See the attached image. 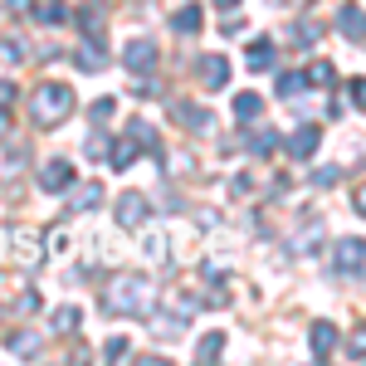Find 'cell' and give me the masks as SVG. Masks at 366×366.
<instances>
[{
	"instance_id": "obj_1",
	"label": "cell",
	"mask_w": 366,
	"mask_h": 366,
	"mask_svg": "<svg viewBox=\"0 0 366 366\" xmlns=\"http://www.w3.org/2000/svg\"><path fill=\"white\" fill-rule=\"evenodd\" d=\"M74 88L69 84H39L34 88V98H29V117L39 122V127H59V122H69L74 117Z\"/></svg>"
},
{
	"instance_id": "obj_2",
	"label": "cell",
	"mask_w": 366,
	"mask_h": 366,
	"mask_svg": "<svg viewBox=\"0 0 366 366\" xmlns=\"http://www.w3.org/2000/svg\"><path fill=\"white\" fill-rule=\"evenodd\" d=\"M157 303V288L147 279H137V274H122V279H113V288L103 293V308L108 312H147Z\"/></svg>"
},
{
	"instance_id": "obj_3",
	"label": "cell",
	"mask_w": 366,
	"mask_h": 366,
	"mask_svg": "<svg viewBox=\"0 0 366 366\" xmlns=\"http://www.w3.org/2000/svg\"><path fill=\"white\" fill-rule=\"evenodd\" d=\"M362 269H366V249H362V239L352 234V239L337 244V274L347 283H362Z\"/></svg>"
},
{
	"instance_id": "obj_4",
	"label": "cell",
	"mask_w": 366,
	"mask_h": 366,
	"mask_svg": "<svg viewBox=\"0 0 366 366\" xmlns=\"http://www.w3.org/2000/svg\"><path fill=\"white\" fill-rule=\"evenodd\" d=\"M69 186H74V167H69L64 157H54V162H44V167H39V191H49V196H54V191H69Z\"/></svg>"
},
{
	"instance_id": "obj_5",
	"label": "cell",
	"mask_w": 366,
	"mask_h": 366,
	"mask_svg": "<svg viewBox=\"0 0 366 366\" xmlns=\"http://www.w3.org/2000/svg\"><path fill=\"white\" fill-rule=\"evenodd\" d=\"M122 64H127L132 74H147V69H157V44H152V39H132V44L122 49Z\"/></svg>"
},
{
	"instance_id": "obj_6",
	"label": "cell",
	"mask_w": 366,
	"mask_h": 366,
	"mask_svg": "<svg viewBox=\"0 0 366 366\" xmlns=\"http://www.w3.org/2000/svg\"><path fill=\"white\" fill-rule=\"evenodd\" d=\"M196 74H200V84H205V88H225L229 84V59L225 54H205L196 64Z\"/></svg>"
},
{
	"instance_id": "obj_7",
	"label": "cell",
	"mask_w": 366,
	"mask_h": 366,
	"mask_svg": "<svg viewBox=\"0 0 366 366\" xmlns=\"http://www.w3.org/2000/svg\"><path fill=\"white\" fill-rule=\"evenodd\" d=\"M142 220H147V200H142L137 191L117 196V225H122V229H137Z\"/></svg>"
},
{
	"instance_id": "obj_8",
	"label": "cell",
	"mask_w": 366,
	"mask_h": 366,
	"mask_svg": "<svg viewBox=\"0 0 366 366\" xmlns=\"http://www.w3.org/2000/svg\"><path fill=\"white\" fill-rule=\"evenodd\" d=\"M317 142H322V132H317V127H298V132H293V137H288V157H293V162H308L312 152H317Z\"/></svg>"
},
{
	"instance_id": "obj_9",
	"label": "cell",
	"mask_w": 366,
	"mask_h": 366,
	"mask_svg": "<svg viewBox=\"0 0 366 366\" xmlns=\"http://www.w3.org/2000/svg\"><path fill=\"white\" fill-rule=\"evenodd\" d=\"M308 342H312V357H317V362H327V357L337 352V327H332V322H312Z\"/></svg>"
},
{
	"instance_id": "obj_10",
	"label": "cell",
	"mask_w": 366,
	"mask_h": 366,
	"mask_svg": "<svg viewBox=\"0 0 366 366\" xmlns=\"http://www.w3.org/2000/svg\"><path fill=\"white\" fill-rule=\"evenodd\" d=\"M337 29L352 39V44H362V34H366V25H362V5H342L337 10Z\"/></svg>"
},
{
	"instance_id": "obj_11",
	"label": "cell",
	"mask_w": 366,
	"mask_h": 366,
	"mask_svg": "<svg viewBox=\"0 0 366 366\" xmlns=\"http://www.w3.org/2000/svg\"><path fill=\"white\" fill-rule=\"evenodd\" d=\"M132 157H137V142H132V137H122V142H113V147H108L113 171H127V167H132Z\"/></svg>"
},
{
	"instance_id": "obj_12",
	"label": "cell",
	"mask_w": 366,
	"mask_h": 366,
	"mask_svg": "<svg viewBox=\"0 0 366 366\" xmlns=\"http://www.w3.org/2000/svg\"><path fill=\"white\" fill-rule=\"evenodd\" d=\"M259 113H264V98H259V93H239V98H234V117H239V122H254Z\"/></svg>"
},
{
	"instance_id": "obj_13",
	"label": "cell",
	"mask_w": 366,
	"mask_h": 366,
	"mask_svg": "<svg viewBox=\"0 0 366 366\" xmlns=\"http://www.w3.org/2000/svg\"><path fill=\"white\" fill-rule=\"evenodd\" d=\"M220 352H225V332H205L196 347V362H215Z\"/></svg>"
},
{
	"instance_id": "obj_14",
	"label": "cell",
	"mask_w": 366,
	"mask_h": 366,
	"mask_svg": "<svg viewBox=\"0 0 366 366\" xmlns=\"http://www.w3.org/2000/svg\"><path fill=\"white\" fill-rule=\"evenodd\" d=\"M274 54H279V49H274V39H254V44H249V69H269Z\"/></svg>"
},
{
	"instance_id": "obj_15",
	"label": "cell",
	"mask_w": 366,
	"mask_h": 366,
	"mask_svg": "<svg viewBox=\"0 0 366 366\" xmlns=\"http://www.w3.org/2000/svg\"><path fill=\"white\" fill-rule=\"evenodd\" d=\"M98 49H103V44H98V39H88L84 49H79V69H84V74H98V69H103V64H108V59L98 54Z\"/></svg>"
},
{
	"instance_id": "obj_16",
	"label": "cell",
	"mask_w": 366,
	"mask_h": 366,
	"mask_svg": "<svg viewBox=\"0 0 366 366\" xmlns=\"http://www.w3.org/2000/svg\"><path fill=\"white\" fill-rule=\"evenodd\" d=\"M200 25H205V20H200V10H196V5L176 10V34H200Z\"/></svg>"
},
{
	"instance_id": "obj_17",
	"label": "cell",
	"mask_w": 366,
	"mask_h": 366,
	"mask_svg": "<svg viewBox=\"0 0 366 366\" xmlns=\"http://www.w3.org/2000/svg\"><path fill=\"white\" fill-rule=\"evenodd\" d=\"M249 152H254V157H274V152H279V132H254Z\"/></svg>"
},
{
	"instance_id": "obj_18",
	"label": "cell",
	"mask_w": 366,
	"mask_h": 366,
	"mask_svg": "<svg viewBox=\"0 0 366 366\" xmlns=\"http://www.w3.org/2000/svg\"><path fill=\"white\" fill-rule=\"evenodd\" d=\"M98 200H103V186H98V181H88V186L74 191V205H79V210H93Z\"/></svg>"
},
{
	"instance_id": "obj_19",
	"label": "cell",
	"mask_w": 366,
	"mask_h": 366,
	"mask_svg": "<svg viewBox=\"0 0 366 366\" xmlns=\"http://www.w3.org/2000/svg\"><path fill=\"white\" fill-rule=\"evenodd\" d=\"M29 15H34L39 25H64V20H69V10H64V5H34Z\"/></svg>"
},
{
	"instance_id": "obj_20",
	"label": "cell",
	"mask_w": 366,
	"mask_h": 366,
	"mask_svg": "<svg viewBox=\"0 0 366 366\" xmlns=\"http://www.w3.org/2000/svg\"><path fill=\"white\" fill-rule=\"evenodd\" d=\"M176 117H181L186 127H196V132H205V127H210V113H205V108H186V103H181V108H176Z\"/></svg>"
},
{
	"instance_id": "obj_21",
	"label": "cell",
	"mask_w": 366,
	"mask_h": 366,
	"mask_svg": "<svg viewBox=\"0 0 366 366\" xmlns=\"http://www.w3.org/2000/svg\"><path fill=\"white\" fill-rule=\"evenodd\" d=\"M79 322H84V312H79V308H59L54 312V332H79Z\"/></svg>"
},
{
	"instance_id": "obj_22",
	"label": "cell",
	"mask_w": 366,
	"mask_h": 366,
	"mask_svg": "<svg viewBox=\"0 0 366 366\" xmlns=\"http://www.w3.org/2000/svg\"><path fill=\"white\" fill-rule=\"evenodd\" d=\"M79 25H84V34H98V29H103V5H98V0L79 15Z\"/></svg>"
},
{
	"instance_id": "obj_23",
	"label": "cell",
	"mask_w": 366,
	"mask_h": 366,
	"mask_svg": "<svg viewBox=\"0 0 366 366\" xmlns=\"http://www.w3.org/2000/svg\"><path fill=\"white\" fill-rule=\"evenodd\" d=\"M308 79H312V84H332V79H337V69H332L327 59H317V64L308 69Z\"/></svg>"
},
{
	"instance_id": "obj_24",
	"label": "cell",
	"mask_w": 366,
	"mask_h": 366,
	"mask_svg": "<svg viewBox=\"0 0 366 366\" xmlns=\"http://www.w3.org/2000/svg\"><path fill=\"white\" fill-rule=\"evenodd\" d=\"M317 34H322V25H312V20H298V25H293V39H298V44H312Z\"/></svg>"
},
{
	"instance_id": "obj_25",
	"label": "cell",
	"mask_w": 366,
	"mask_h": 366,
	"mask_svg": "<svg viewBox=\"0 0 366 366\" xmlns=\"http://www.w3.org/2000/svg\"><path fill=\"white\" fill-rule=\"evenodd\" d=\"M132 142H137V147H152V152H157V132H152L147 122H132Z\"/></svg>"
},
{
	"instance_id": "obj_26",
	"label": "cell",
	"mask_w": 366,
	"mask_h": 366,
	"mask_svg": "<svg viewBox=\"0 0 366 366\" xmlns=\"http://www.w3.org/2000/svg\"><path fill=\"white\" fill-rule=\"evenodd\" d=\"M88 113H93V122H108V117L117 113V103H113V98H98V103H93Z\"/></svg>"
},
{
	"instance_id": "obj_27",
	"label": "cell",
	"mask_w": 366,
	"mask_h": 366,
	"mask_svg": "<svg viewBox=\"0 0 366 366\" xmlns=\"http://www.w3.org/2000/svg\"><path fill=\"white\" fill-rule=\"evenodd\" d=\"M34 347H39L34 332H15V337H10V352H34Z\"/></svg>"
},
{
	"instance_id": "obj_28",
	"label": "cell",
	"mask_w": 366,
	"mask_h": 366,
	"mask_svg": "<svg viewBox=\"0 0 366 366\" xmlns=\"http://www.w3.org/2000/svg\"><path fill=\"white\" fill-rule=\"evenodd\" d=\"M298 88H303V74H283V79H279V93H283V98H293Z\"/></svg>"
},
{
	"instance_id": "obj_29",
	"label": "cell",
	"mask_w": 366,
	"mask_h": 366,
	"mask_svg": "<svg viewBox=\"0 0 366 366\" xmlns=\"http://www.w3.org/2000/svg\"><path fill=\"white\" fill-rule=\"evenodd\" d=\"M103 357L113 362V357H127V337H108L103 342Z\"/></svg>"
},
{
	"instance_id": "obj_30",
	"label": "cell",
	"mask_w": 366,
	"mask_h": 366,
	"mask_svg": "<svg viewBox=\"0 0 366 366\" xmlns=\"http://www.w3.org/2000/svg\"><path fill=\"white\" fill-rule=\"evenodd\" d=\"M0 54L10 59V64H20V59H25V44H20V39H5V44H0Z\"/></svg>"
},
{
	"instance_id": "obj_31",
	"label": "cell",
	"mask_w": 366,
	"mask_h": 366,
	"mask_svg": "<svg viewBox=\"0 0 366 366\" xmlns=\"http://www.w3.org/2000/svg\"><path fill=\"white\" fill-rule=\"evenodd\" d=\"M162 244H167L162 234H147V244H142V249H147V259H167V249H162Z\"/></svg>"
},
{
	"instance_id": "obj_32",
	"label": "cell",
	"mask_w": 366,
	"mask_h": 366,
	"mask_svg": "<svg viewBox=\"0 0 366 366\" xmlns=\"http://www.w3.org/2000/svg\"><path fill=\"white\" fill-rule=\"evenodd\" d=\"M347 103H352V108H362V79H352V84H347Z\"/></svg>"
},
{
	"instance_id": "obj_33",
	"label": "cell",
	"mask_w": 366,
	"mask_h": 366,
	"mask_svg": "<svg viewBox=\"0 0 366 366\" xmlns=\"http://www.w3.org/2000/svg\"><path fill=\"white\" fill-rule=\"evenodd\" d=\"M10 98H15V84H10V79H0V108H10Z\"/></svg>"
},
{
	"instance_id": "obj_34",
	"label": "cell",
	"mask_w": 366,
	"mask_h": 366,
	"mask_svg": "<svg viewBox=\"0 0 366 366\" xmlns=\"http://www.w3.org/2000/svg\"><path fill=\"white\" fill-rule=\"evenodd\" d=\"M337 176H342L337 167H322V171H317V186H332V181H337Z\"/></svg>"
},
{
	"instance_id": "obj_35",
	"label": "cell",
	"mask_w": 366,
	"mask_h": 366,
	"mask_svg": "<svg viewBox=\"0 0 366 366\" xmlns=\"http://www.w3.org/2000/svg\"><path fill=\"white\" fill-rule=\"evenodd\" d=\"M10 10H20V15H29V10H34V0H10Z\"/></svg>"
},
{
	"instance_id": "obj_36",
	"label": "cell",
	"mask_w": 366,
	"mask_h": 366,
	"mask_svg": "<svg viewBox=\"0 0 366 366\" xmlns=\"http://www.w3.org/2000/svg\"><path fill=\"white\" fill-rule=\"evenodd\" d=\"M215 5H220V10H234V5H239V0H215Z\"/></svg>"
},
{
	"instance_id": "obj_37",
	"label": "cell",
	"mask_w": 366,
	"mask_h": 366,
	"mask_svg": "<svg viewBox=\"0 0 366 366\" xmlns=\"http://www.w3.org/2000/svg\"><path fill=\"white\" fill-rule=\"evenodd\" d=\"M288 5H312V0H288Z\"/></svg>"
}]
</instances>
